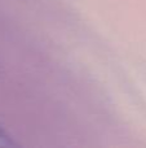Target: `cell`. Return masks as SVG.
I'll list each match as a JSON object with an SVG mask.
<instances>
[{"mask_svg": "<svg viewBox=\"0 0 146 148\" xmlns=\"http://www.w3.org/2000/svg\"><path fill=\"white\" fill-rule=\"evenodd\" d=\"M18 146L13 135L0 123V148H10Z\"/></svg>", "mask_w": 146, "mask_h": 148, "instance_id": "cell-1", "label": "cell"}]
</instances>
